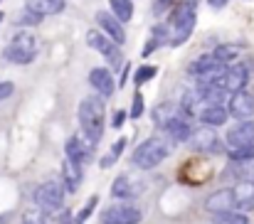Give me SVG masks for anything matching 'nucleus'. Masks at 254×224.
Wrapping results in <instances>:
<instances>
[{"mask_svg":"<svg viewBox=\"0 0 254 224\" xmlns=\"http://www.w3.org/2000/svg\"><path fill=\"white\" fill-rule=\"evenodd\" d=\"M173 153V141L168 136H153L148 141H143L141 146H136L133 153H131V163L141 170H153L158 168L166 158Z\"/></svg>","mask_w":254,"mask_h":224,"instance_id":"obj_1","label":"nucleus"},{"mask_svg":"<svg viewBox=\"0 0 254 224\" xmlns=\"http://www.w3.org/2000/svg\"><path fill=\"white\" fill-rule=\"evenodd\" d=\"M166 30H168V45L170 47H180L183 42H188V37L195 30V7L185 5L183 0L173 7V12L166 20Z\"/></svg>","mask_w":254,"mask_h":224,"instance_id":"obj_2","label":"nucleus"},{"mask_svg":"<svg viewBox=\"0 0 254 224\" xmlns=\"http://www.w3.org/2000/svg\"><path fill=\"white\" fill-rule=\"evenodd\" d=\"M101 99L104 96H99V99L89 96L77 109L82 131H84L89 138H94V141H101V136H104V101Z\"/></svg>","mask_w":254,"mask_h":224,"instance_id":"obj_3","label":"nucleus"},{"mask_svg":"<svg viewBox=\"0 0 254 224\" xmlns=\"http://www.w3.org/2000/svg\"><path fill=\"white\" fill-rule=\"evenodd\" d=\"M37 52H40L37 37H35L32 32L22 30V32H17V35L10 40V45L2 50V57H5L7 62H12V64H30V62L37 57Z\"/></svg>","mask_w":254,"mask_h":224,"instance_id":"obj_4","label":"nucleus"},{"mask_svg":"<svg viewBox=\"0 0 254 224\" xmlns=\"http://www.w3.org/2000/svg\"><path fill=\"white\" fill-rule=\"evenodd\" d=\"M86 45H89L91 50H96L99 55H104L106 62H109V67H111L114 72H121V67H126L124 55H121V45H116L106 32H101V30H89V32H86Z\"/></svg>","mask_w":254,"mask_h":224,"instance_id":"obj_5","label":"nucleus"},{"mask_svg":"<svg viewBox=\"0 0 254 224\" xmlns=\"http://www.w3.org/2000/svg\"><path fill=\"white\" fill-rule=\"evenodd\" d=\"M37 210L42 215H52L57 210H62V202H64V185L60 180H47L42 185L35 187V195H32Z\"/></svg>","mask_w":254,"mask_h":224,"instance_id":"obj_6","label":"nucleus"},{"mask_svg":"<svg viewBox=\"0 0 254 224\" xmlns=\"http://www.w3.org/2000/svg\"><path fill=\"white\" fill-rule=\"evenodd\" d=\"M143 220L141 210L133 207L131 202L121 200L116 205H109L104 212H101V224H138Z\"/></svg>","mask_w":254,"mask_h":224,"instance_id":"obj_7","label":"nucleus"},{"mask_svg":"<svg viewBox=\"0 0 254 224\" xmlns=\"http://www.w3.org/2000/svg\"><path fill=\"white\" fill-rule=\"evenodd\" d=\"M190 143H192V148L197 150V153H210V155H215V153L222 150V141H220L217 131H215L212 126H205V123L192 131Z\"/></svg>","mask_w":254,"mask_h":224,"instance_id":"obj_8","label":"nucleus"},{"mask_svg":"<svg viewBox=\"0 0 254 224\" xmlns=\"http://www.w3.org/2000/svg\"><path fill=\"white\" fill-rule=\"evenodd\" d=\"M225 143H227V150L245 148V146H254V121H252V118L237 121V123H235V126L227 131Z\"/></svg>","mask_w":254,"mask_h":224,"instance_id":"obj_9","label":"nucleus"},{"mask_svg":"<svg viewBox=\"0 0 254 224\" xmlns=\"http://www.w3.org/2000/svg\"><path fill=\"white\" fill-rule=\"evenodd\" d=\"M94 146H96V141L89 138L84 131H82L79 136H72V138L64 143V153H67V158H72V160H77V163L84 165L86 160L94 155Z\"/></svg>","mask_w":254,"mask_h":224,"instance_id":"obj_10","label":"nucleus"},{"mask_svg":"<svg viewBox=\"0 0 254 224\" xmlns=\"http://www.w3.org/2000/svg\"><path fill=\"white\" fill-rule=\"evenodd\" d=\"M227 111H230V116H235L237 121L252 118L254 116V94L247 91V89H242V91H237V94H230Z\"/></svg>","mask_w":254,"mask_h":224,"instance_id":"obj_11","label":"nucleus"},{"mask_svg":"<svg viewBox=\"0 0 254 224\" xmlns=\"http://www.w3.org/2000/svg\"><path fill=\"white\" fill-rule=\"evenodd\" d=\"M205 210L212 212V215H220V212H230V210H237V200H235V187H222L217 192H212L207 200H205Z\"/></svg>","mask_w":254,"mask_h":224,"instance_id":"obj_12","label":"nucleus"},{"mask_svg":"<svg viewBox=\"0 0 254 224\" xmlns=\"http://www.w3.org/2000/svg\"><path fill=\"white\" fill-rule=\"evenodd\" d=\"M247 81H250V69H247V64H227V69H225V76H222V86H225V91L227 94H237V91H242L245 86H247Z\"/></svg>","mask_w":254,"mask_h":224,"instance_id":"obj_13","label":"nucleus"},{"mask_svg":"<svg viewBox=\"0 0 254 224\" xmlns=\"http://www.w3.org/2000/svg\"><path fill=\"white\" fill-rule=\"evenodd\" d=\"M161 128H163V133L168 136L173 143H185V141H190V138H192V131H195L188 116H175V118L166 121Z\"/></svg>","mask_w":254,"mask_h":224,"instance_id":"obj_14","label":"nucleus"},{"mask_svg":"<svg viewBox=\"0 0 254 224\" xmlns=\"http://www.w3.org/2000/svg\"><path fill=\"white\" fill-rule=\"evenodd\" d=\"M96 22H99V30H101V32H106L116 45H124V42H126L124 22H121L114 12H96Z\"/></svg>","mask_w":254,"mask_h":224,"instance_id":"obj_15","label":"nucleus"},{"mask_svg":"<svg viewBox=\"0 0 254 224\" xmlns=\"http://www.w3.org/2000/svg\"><path fill=\"white\" fill-rule=\"evenodd\" d=\"M89 84H91V89H94L99 96H104V99H109V96L116 91L114 76H111L109 69H104V67H94V69L89 72Z\"/></svg>","mask_w":254,"mask_h":224,"instance_id":"obj_16","label":"nucleus"},{"mask_svg":"<svg viewBox=\"0 0 254 224\" xmlns=\"http://www.w3.org/2000/svg\"><path fill=\"white\" fill-rule=\"evenodd\" d=\"M84 165L72 160V158H64L62 160V185L67 192H77L79 185H82V177H84Z\"/></svg>","mask_w":254,"mask_h":224,"instance_id":"obj_17","label":"nucleus"},{"mask_svg":"<svg viewBox=\"0 0 254 224\" xmlns=\"http://www.w3.org/2000/svg\"><path fill=\"white\" fill-rule=\"evenodd\" d=\"M200 123H205V126H225L227 123V118H230V111H227V106H200V111H197V116H195Z\"/></svg>","mask_w":254,"mask_h":224,"instance_id":"obj_18","label":"nucleus"},{"mask_svg":"<svg viewBox=\"0 0 254 224\" xmlns=\"http://www.w3.org/2000/svg\"><path fill=\"white\" fill-rule=\"evenodd\" d=\"M143 190V185H133V180L128 175H119L111 185V195L114 200H133L138 192Z\"/></svg>","mask_w":254,"mask_h":224,"instance_id":"obj_19","label":"nucleus"},{"mask_svg":"<svg viewBox=\"0 0 254 224\" xmlns=\"http://www.w3.org/2000/svg\"><path fill=\"white\" fill-rule=\"evenodd\" d=\"M235 200L240 212H252L254 210V180H240L235 185Z\"/></svg>","mask_w":254,"mask_h":224,"instance_id":"obj_20","label":"nucleus"},{"mask_svg":"<svg viewBox=\"0 0 254 224\" xmlns=\"http://www.w3.org/2000/svg\"><path fill=\"white\" fill-rule=\"evenodd\" d=\"M25 7L47 17V15H60L64 10V0H25Z\"/></svg>","mask_w":254,"mask_h":224,"instance_id":"obj_21","label":"nucleus"},{"mask_svg":"<svg viewBox=\"0 0 254 224\" xmlns=\"http://www.w3.org/2000/svg\"><path fill=\"white\" fill-rule=\"evenodd\" d=\"M242 52H245V45H237V42H225V45H217L212 55H215L222 64H230V62H235Z\"/></svg>","mask_w":254,"mask_h":224,"instance_id":"obj_22","label":"nucleus"},{"mask_svg":"<svg viewBox=\"0 0 254 224\" xmlns=\"http://www.w3.org/2000/svg\"><path fill=\"white\" fill-rule=\"evenodd\" d=\"M212 224H250V220H247V212L230 210V212L212 215Z\"/></svg>","mask_w":254,"mask_h":224,"instance_id":"obj_23","label":"nucleus"},{"mask_svg":"<svg viewBox=\"0 0 254 224\" xmlns=\"http://www.w3.org/2000/svg\"><path fill=\"white\" fill-rule=\"evenodd\" d=\"M109 5H111V12L121 22H128L133 17V2L131 0H109Z\"/></svg>","mask_w":254,"mask_h":224,"instance_id":"obj_24","label":"nucleus"},{"mask_svg":"<svg viewBox=\"0 0 254 224\" xmlns=\"http://www.w3.org/2000/svg\"><path fill=\"white\" fill-rule=\"evenodd\" d=\"M227 158H230L232 165H247V163H254V146L227 150Z\"/></svg>","mask_w":254,"mask_h":224,"instance_id":"obj_25","label":"nucleus"},{"mask_svg":"<svg viewBox=\"0 0 254 224\" xmlns=\"http://www.w3.org/2000/svg\"><path fill=\"white\" fill-rule=\"evenodd\" d=\"M124 148H126V141H124V138H119V141L111 146V150H109V153L101 158V168H111V165L119 160V155L124 153Z\"/></svg>","mask_w":254,"mask_h":224,"instance_id":"obj_26","label":"nucleus"},{"mask_svg":"<svg viewBox=\"0 0 254 224\" xmlns=\"http://www.w3.org/2000/svg\"><path fill=\"white\" fill-rule=\"evenodd\" d=\"M40 22H42V15L32 12L30 7H25V10L17 15V25H20V27H35V25H40Z\"/></svg>","mask_w":254,"mask_h":224,"instance_id":"obj_27","label":"nucleus"},{"mask_svg":"<svg viewBox=\"0 0 254 224\" xmlns=\"http://www.w3.org/2000/svg\"><path fill=\"white\" fill-rule=\"evenodd\" d=\"M96 202H99V197H96V195H91V197L86 200V205H84V207H82V210L77 212V217H74V224H84L86 220L91 217V212L96 210Z\"/></svg>","mask_w":254,"mask_h":224,"instance_id":"obj_28","label":"nucleus"},{"mask_svg":"<svg viewBox=\"0 0 254 224\" xmlns=\"http://www.w3.org/2000/svg\"><path fill=\"white\" fill-rule=\"evenodd\" d=\"M156 74H158V69H156V67H151V64H141V67L136 69V74H133V81L141 86V84L151 81V79H153Z\"/></svg>","mask_w":254,"mask_h":224,"instance_id":"obj_29","label":"nucleus"},{"mask_svg":"<svg viewBox=\"0 0 254 224\" xmlns=\"http://www.w3.org/2000/svg\"><path fill=\"white\" fill-rule=\"evenodd\" d=\"M141 113H143V96H141V91H136L133 104H131V118H141Z\"/></svg>","mask_w":254,"mask_h":224,"instance_id":"obj_30","label":"nucleus"},{"mask_svg":"<svg viewBox=\"0 0 254 224\" xmlns=\"http://www.w3.org/2000/svg\"><path fill=\"white\" fill-rule=\"evenodd\" d=\"M22 224H47V220L42 217V212H27L22 217Z\"/></svg>","mask_w":254,"mask_h":224,"instance_id":"obj_31","label":"nucleus"},{"mask_svg":"<svg viewBox=\"0 0 254 224\" xmlns=\"http://www.w3.org/2000/svg\"><path fill=\"white\" fill-rule=\"evenodd\" d=\"M12 91H15L12 81H0V101H5L7 96H12Z\"/></svg>","mask_w":254,"mask_h":224,"instance_id":"obj_32","label":"nucleus"},{"mask_svg":"<svg viewBox=\"0 0 254 224\" xmlns=\"http://www.w3.org/2000/svg\"><path fill=\"white\" fill-rule=\"evenodd\" d=\"M180 0H156V12H166L170 7H175Z\"/></svg>","mask_w":254,"mask_h":224,"instance_id":"obj_33","label":"nucleus"},{"mask_svg":"<svg viewBox=\"0 0 254 224\" xmlns=\"http://www.w3.org/2000/svg\"><path fill=\"white\" fill-rule=\"evenodd\" d=\"M124 123H126V111H116V113H114V121H111V126H114V128H121Z\"/></svg>","mask_w":254,"mask_h":224,"instance_id":"obj_34","label":"nucleus"},{"mask_svg":"<svg viewBox=\"0 0 254 224\" xmlns=\"http://www.w3.org/2000/svg\"><path fill=\"white\" fill-rule=\"evenodd\" d=\"M57 224H74V220H72V215H69V212H62V217L57 220Z\"/></svg>","mask_w":254,"mask_h":224,"instance_id":"obj_35","label":"nucleus"},{"mask_svg":"<svg viewBox=\"0 0 254 224\" xmlns=\"http://www.w3.org/2000/svg\"><path fill=\"white\" fill-rule=\"evenodd\" d=\"M227 2H230V0H210V5H212V7H225Z\"/></svg>","mask_w":254,"mask_h":224,"instance_id":"obj_36","label":"nucleus"},{"mask_svg":"<svg viewBox=\"0 0 254 224\" xmlns=\"http://www.w3.org/2000/svg\"><path fill=\"white\" fill-rule=\"evenodd\" d=\"M0 22H2V12H0Z\"/></svg>","mask_w":254,"mask_h":224,"instance_id":"obj_37","label":"nucleus"}]
</instances>
